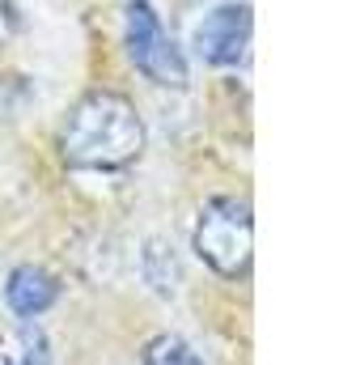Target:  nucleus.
<instances>
[{
    "label": "nucleus",
    "mask_w": 339,
    "mask_h": 365,
    "mask_svg": "<svg viewBox=\"0 0 339 365\" xmlns=\"http://www.w3.org/2000/svg\"><path fill=\"white\" fill-rule=\"evenodd\" d=\"M149 128L140 106L119 90H89L81 93L56 132L60 162L81 175H115L145 158Z\"/></svg>",
    "instance_id": "obj_1"
},
{
    "label": "nucleus",
    "mask_w": 339,
    "mask_h": 365,
    "mask_svg": "<svg viewBox=\"0 0 339 365\" xmlns=\"http://www.w3.org/2000/svg\"><path fill=\"white\" fill-rule=\"evenodd\" d=\"M191 251L221 280H242L254 259V217L238 195H212L191 230Z\"/></svg>",
    "instance_id": "obj_2"
},
{
    "label": "nucleus",
    "mask_w": 339,
    "mask_h": 365,
    "mask_svg": "<svg viewBox=\"0 0 339 365\" xmlns=\"http://www.w3.org/2000/svg\"><path fill=\"white\" fill-rule=\"evenodd\" d=\"M123 47H127V60L136 64L140 77H149L153 86H166V90H187V81H191L187 56H182V47L174 43L162 13L149 0H127Z\"/></svg>",
    "instance_id": "obj_3"
},
{
    "label": "nucleus",
    "mask_w": 339,
    "mask_h": 365,
    "mask_svg": "<svg viewBox=\"0 0 339 365\" xmlns=\"http://www.w3.org/2000/svg\"><path fill=\"white\" fill-rule=\"evenodd\" d=\"M251 34H254L251 4L246 0H225L212 13H204V21L191 34V47L212 68H242L246 56H251Z\"/></svg>",
    "instance_id": "obj_4"
},
{
    "label": "nucleus",
    "mask_w": 339,
    "mask_h": 365,
    "mask_svg": "<svg viewBox=\"0 0 339 365\" xmlns=\"http://www.w3.org/2000/svg\"><path fill=\"white\" fill-rule=\"evenodd\" d=\"M60 276L47 272V268H38V264H17L9 280H4V302H9V310L17 314V319H26V323H34V319H43L56 302H60Z\"/></svg>",
    "instance_id": "obj_5"
},
{
    "label": "nucleus",
    "mask_w": 339,
    "mask_h": 365,
    "mask_svg": "<svg viewBox=\"0 0 339 365\" xmlns=\"http://www.w3.org/2000/svg\"><path fill=\"white\" fill-rule=\"evenodd\" d=\"M140 264H145V280L153 284V293H162V297H174V293H178V284H182V264H178V255H174L170 242H162V238L145 242Z\"/></svg>",
    "instance_id": "obj_6"
},
{
    "label": "nucleus",
    "mask_w": 339,
    "mask_h": 365,
    "mask_svg": "<svg viewBox=\"0 0 339 365\" xmlns=\"http://www.w3.org/2000/svg\"><path fill=\"white\" fill-rule=\"evenodd\" d=\"M140 365H204V357H199V349H195L191 340L166 331V336H153V340L145 344Z\"/></svg>",
    "instance_id": "obj_7"
},
{
    "label": "nucleus",
    "mask_w": 339,
    "mask_h": 365,
    "mask_svg": "<svg viewBox=\"0 0 339 365\" xmlns=\"http://www.w3.org/2000/svg\"><path fill=\"white\" fill-rule=\"evenodd\" d=\"M21 349H26V365H56L51 361V349H47V336L38 331V323H26Z\"/></svg>",
    "instance_id": "obj_8"
},
{
    "label": "nucleus",
    "mask_w": 339,
    "mask_h": 365,
    "mask_svg": "<svg viewBox=\"0 0 339 365\" xmlns=\"http://www.w3.org/2000/svg\"><path fill=\"white\" fill-rule=\"evenodd\" d=\"M17 30H21V9H17V0H0V47H9Z\"/></svg>",
    "instance_id": "obj_9"
},
{
    "label": "nucleus",
    "mask_w": 339,
    "mask_h": 365,
    "mask_svg": "<svg viewBox=\"0 0 339 365\" xmlns=\"http://www.w3.org/2000/svg\"><path fill=\"white\" fill-rule=\"evenodd\" d=\"M0 365H9V361H4V357H0Z\"/></svg>",
    "instance_id": "obj_10"
}]
</instances>
